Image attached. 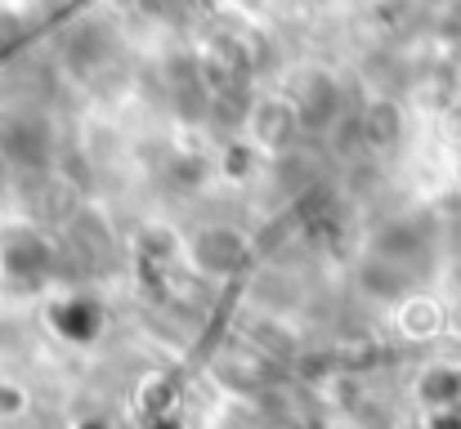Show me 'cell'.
I'll use <instances>...</instances> for the list:
<instances>
[{"mask_svg": "<svg viewBox=\"0 0 461 429\" xmlns=\"http://www.w3.org/2000/svg\"><path fill=\"white\" fill-rule=\"evenodd\" d=\"M54 326L68 335V340H95L104 331V308L86 295H72L54 308Z\"/></svg>", "mask_w": 461, "mask_h": 429, "instance_id": "cell-3", "label": "cell"}, {"mask_svg": "<svg viewBox=\"0 0 461 429\" xmlns=\"http://www.w3.org/2000/svg\"><path fill=\"white\" fill-rule=\"evenodd\" d=\"M14 36H18V27H14V18L0 9V54L9 49V40H14Z\"/></svg>", "mask_w": 461, "mask_h": 429, "instance_id": "cell-4", "label": "cell"}, {"mask_svg": "<svg viewBox=\"0 0 461 429\" xmlns=\"http://www.w3.org/2000/svg\"><path fill=\"white\" fill-rule=\"evenodd\" d=\"M193 260L206 269V273H233L242 260H247V242L242 233L233 228H211L193 242Z\"/></svg>", "mask_w": 461, "mask_h": 429, "instance_id": "cell-2", "label": "cell"}, {"mask_svg": "<svg viewBox=\"0 0 461 429\" xmlns=\"http://www.w3.org/2000/svg\"><path fill=\"white\" fill-rule=\"evenodd\" d=\"M0 269H5L9 282L36 286L45 278V269H50V251H45V242L36 233H9L5 246H0Z\"/></svg>", "mask_w": 461, "mask_h": 429, "instance_id": "cell-1", "label": "cell"}, {"mask_svg": "<svg viewBox=\"0 0 461 429\" xmlns=\"http://www.w3.org/2000/svg\"><path fill=\"white\" fill-rule=\"evenodd\" d=\"M23 407V394L9 385V389H0V412H18Z\"/></svg>", "mask_w": 461, "mask_h": 429, "instance_id": "cell-5", "label": "cell"}]
</instances>
